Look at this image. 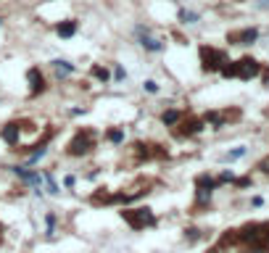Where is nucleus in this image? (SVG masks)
Wrapping results in <instances>:
<instances>
[{
    "mask_svg": "<svg viewBox=\"0 0 269 253\" xmlns=\"http://www.w3.org/2000/svg\"><path fill=\"white\" fill-rule=\"evenodd\" d=\"M227 248H235L238 253H269V222H248L227 229L217 240V245L208 248V253H222Z\"/></svg>",
    "mask_w": 269,
    "mask_h": 253,
    "instance_id": "nucleus-1",
    "label": "nucleus"
},
{
    "mask_svg": "<svg viewBox=\"0 0 269 253\" xmlns=\"http://www.w3.org/2000/svg\"><path fill=\"white\" fill-rule=\"evenodd\" d=\"M153 185H156L153 177H140V179H135L132 187L119 190V193H109L106 187H98L90 195V206H127V203H132L137 198H143L145 193H150Z\"/></svg>",
    "mask_w": 269,
    "mask_h": 253,
    "instance_id": "nucleus-2",
    "label": "nucleus"
},
{
    "mask_svg": "<svg viewBox=\"0 0 269 253\" xmlns=\"http://www.w3.org/2000/svg\"><path fill=\"white\" fill-rule=\"evenodd\" d=\"M219 74L225 79H243V82H248V79H256L261 74V64L251 58V55H243L238 61H227L219 69Z\"/></svg>",
    "mask_w": 269,
    "mask_h": 253,
    "instance_id": "nucleus-3",
    "label": "nucleus"
},
{
    "mask_svg": "<svg viewBox=\"0 0 269 253\" xmlns=\"http://www.w3.org/2000/svg\"><path fill=\"white\" fill-rule=\"evenodd\" d=\"M98 132L92 130V126H82V130H77V135L69 140L66 145V156L72 158H82V156H90L92 151L98 148Z\"/></svg>",
    "mask_w": 269,
    "mask_h": 253,
    "instance_id": "nucleus-4",
    "label": "nucleus"
},
{
    "mask_svg": "<svg viewBox=\"0 0 269 253\" xmlns=\"http://www.w3.org/2000/svg\"><path fill=\"white\" fill-rule=\"evenodd\" d=\"M119 214H122V219L135 229V232H140V229H150V227L158 224L153 209H148V206H137V209H122Z\"/></svg>",
    "mask_w": 269,
    "mask_h": 253,
    "instance_id": "nucleus-5",
    "label": "nucleus"
},
{
    "mask_svg": "<svg viewBox=\"0 0 269 253\" xmlns=\"http://www.w3.org/2000/svg\"><path fill=\"white\" fill-rule=\"evenodd\" d=\"M130 153L135 158V164H145V161H161V158H169V151L158 143H143V140H135L130 145Z\"/></svg>",
    "mask_w": 269,
    "mask_h": 253,
    "instance_id": "nucleus-6",
    "label": "nucleus"
},
{
    "mask_svg": "<svg viewBox=\"0 0 269 253\" xmlns=\"http://www.w3.org/2000/svg\"><path fill=\"white\" fill-rule=\"evenodd\" d=\"M217 190V179L211 174H198L195 177V203L190 214H201L203 209H208V201H211V193Z\"/></svg>",
    "mask_w": 269,
    "mask_h": 253,
    "instance_id": "nucleus-7",
    "label": "nucleus"
},
{
    "mask_svg": "<svg viewBox=\"0 0 269 253\" xmlns=\"http://www.w3.org/2000/svg\"><path fill=\"white\" fill-rule=\"evenodd\" d=\"M203 116H195V113H182L177 124H172V135L177 140H188V137H195L203 130Z\"/></svg>",
    "mask_w": 269,
    "mask_h": 253,
    "instance_id": "nucleus-8",
    "label": "nucleus"
},
{
    "mask_svg": "<svg viewBox=\"0 0 269 253\" xmlns=\"http://www.w3.org/2000/svg\"><path fill=\"white\" fill-rule=\"evenodd\" d=\"M198 55H201V69L208 74L219 72V69L227 64V53L219 50V48H211V45H201V48H198Z\"/></svg>",
    "mask_w": 269,
    "mask_h": 253,
    "instance_id": "nucleus-9",
    "label": "nucleus"
},
{
    "mask_svg": "<svg viewBox=\"0 0 269 253\" xmlns=\"http://www.w3.org/2000/svg\"><path fill=\"white\" fill-rule=\"evenodd\" d=\"M21 130L32 132V130H37V126H34V121H29V119H16V121H8L3 130H0V137L6 140V145H11V151L19 148V132Z\"/></svg>",
    "mask_w": 269,
    "mask_h": 253,
    "instance_id": "nucleus-10",
    "label": "nucleus"
},
{
    "mask_svg": "<svg viewBox=\"0 0 269 253\" xmlns=\"http://www.w3.org/2000/svg\"><path fill=\"white\" fill-rule=\"evenodd\" d=\"M240 116H243L240 108H222V111H206L203 113V121H208L214 130H219V126H225V124L238 121Z\"/></svg>",
    "mask_w": 269,
    "mask_h": 253,
    "instance_id": "nucleus-11",
    "label": "nucleus"
},
{
    "mask_svg": "<svg viewBox=\"0 0 269 253\" xmlns=\"http://www.w3.org/2000/svg\"><path fill=\"white\" fill-rule=\"evenodd\" d=\"M256 40H259V29H256V27H245V29L227 32V42H230V45H253Z\"/></svg>",
    "mask_w": 269,
    "mask_h": 253,
    "instance_id": "nucleus-12",
    "label": "nucleus"
},
{
    "mask_svg": "<svg viewBox=\"0 0 269 253\" xmlns=\"http://www.w3.org/2000/svg\"><path fill=\"white\" fill-rule=\"evenodd\" d=\"M27 79H29V98H37V95H42L45 90H48V85H45V74L37 66H32L27 72Z\"/></svg>",
    "mask_w": 269,
    "mask_h": 253,
    "instance_id": "nucleus-13",
    "label": "nucleus"
},
{
    "mask_svg": "<svg viewBox=\"0 0 269 253\" xmlns=\"http://www.w3.org/2000/svg\"><path fill=\"white\" fill-rule=\"evenodd\" d=\"M137 32L143 34V40H140V45H143L145 50H150V53H161V50H164V42H161V40H153V37H148V29L140 27Z\"/></svg>",
    "mask_w": 269,
    "mask_h": 253,
    "instance_id": "nucleus-14",
    "label": "nucleus"
},
{
    "mask_svg": "<svg viewBox=\"0 0 269 253\" xmlns=\"http://www.w3.org/2000/svg\"><path fill=\"white\" fill-rule=\"evenodd\" d=\"M77 32V19H66L61 24H56V34L58 37H74Z\"/></svg>",
    "mask_w": 269,
    "mask_h": 253,
    "instance_id": "nucleus-15",
    "label": "nucleus"
},
{
    "mask_svg": "<svg viewBox=\"0 0 269 253\" xmlns=\"http://www.w3.org/2000/svg\"><path fill=\"white\" fill-rule=\"evenodd\" d=\"M14 171H16V174L24 179V182H29V185H34V187H40V182H42L40 174H34V171H29V169H24V166H16Z\"/></svg>",
    "mask_w": 269,
    "mask_h": 253,
    "instance_id": "nucleus-16",
    "label": "nucleus"
},
{
    "mask_svg": "<svg viewBox=\"0 0 269 253\" xmlns=\"http://www.w3.org/2000/svg\"><path fill=\"white\" fill-rule=\"evenodd\" d=\"M185 111H177V108H169V111H164L161 113V121L167 124V126H172V124H177L180 121V116H182Z\"/></svg>",
    "mask_w": 269,
    "mask_h": 253,
    "instance_id": "nucleus-17",
    "label": "nucleus"
},
{
    "mask_svg": "<svg viewBox=\"0 0 269 253\" xmlns=\"http://www.w3.org/2000/svg\"><path fill=\"white\" fill-rule=\"evenodd\" d=\"M106 140H109V143H114V145L124 143V130H122V126H111V130L106 132Z\"/></svg>",
    "mask_w": 269,
    "mask_h": 253,
    "instance_id": "nucleus-18",
    "label": "nucleus"
},
{
    "mask_svg": "<svg viewBox=\"0 0 269 253\" xmlns=\"http://www.w3.org/2000/svg\"><path fill=\"white\" fill-rule=\"evenodd\" d=\"M90 74H92V77H95V79H100V82H103V85H106V82H109V79H111V74H109V69H106V66H100V64H95V66H92V69H90Z\"/></svg>",
    "mask_w": 269,
    "mask_h": 253,
    "instance_id": "nucleus-19",
    "label": "nucleus"
},
{
    "mask_svg": "<svg viewBox=\"0 0 269 253\" xmlns=\"http://www.w3.org/2000/svg\"><path fill=\"white\" fill-rule=\"evenodd\" d=\"M53 66H56L58 77H64V74H72V72H74V66L69 64V61H61V58H56V61H53Z\"/></svg>",
    "mask_w": 269,
    "mask_h": 253,
    "instance_id": "nucleus-20",
    "label": "nucleus"
},
{
    "mask_svg": "<svg viewBox=\"0 0 269 253\" xmlns=\"http://www.w3.org/2000/svg\"><path fill=\"white\" fill-rule=\"evenodd\" d=\"M180 21H182V24H195V21H198V14H193V11H180Z\"/></svg>",
    "mask_w": 269,
    "mask_h": 253,
    "instance_id": "nucleus-21",
    "label": "nucleus"
},
{
    "mask_svg": "<svg viewBox=\"0 0 269 253\" xmlns=\"http://www.w3.org/2000/svg\"><path fill=\"white\" fill-rule=\"evenodd\" d=\"M214 179H217V187H222V185H227V182L235 179V174H232V171H222V174L214 177Z\"/></svg>",
    "mask_w": 269,
    "mask_h": 253,
    "instance_id": "nucleus-22",
    "label": "nucleus"
},
{
    "mask_svg": "<svg viewBox=\"0 0 269 253\" xmlns=\"http://www.w3.org/2000/svg\"><path fill=\"white\" fill-rule=\"evenodd\" d=\"M240 156H245V148H235L232 153L225 156V161H235V158H240Z\"/></svg>",
    "mask_w": 269,
    "mask_h": 253,
    "instance_id": "nucleus-23",
    "label": "nucleus"
},
{
    "mask_svg": "<svg viewBox=\"0 0 269 253\" xmlns=\"http://www.w3.org/2000/svg\"><path fill=\"white\" fill-rule=\"evenodd\" d=\"M45 182H48V190L56 195L58 193V185H56V179H53V174H45Z\"/></svg>",
    "mask_w": 269,
    "mask_h": 253,
    "instance_id": "nucleus-24",
    "label": "nucleus"
},
{
    "mask_svg": "<svg viewBox=\"0 0 269 253\" xmlns=\"http://www.w3.org/2000/svg\"><path fill=\"white\" fill-rule=\"evenodd\" d=\"M145 90H148V93H158V85L153 82V79H148V82H145Z\"/></svg>",
    "mask_w": 269,
    "mask_h": 253,
    "instance_id": "nucleus-25",
    "label": "nucleus"
},
{
    "mask_svg": "<svg viewBox=\"0 0 269 253\" xmlns=\"http://www.w3.org/2000/svg\"><path fill=\"white\" fill-rule=\"evenodd\" d=\"M127 74H124V69L122 66H116V72H114V79H116V82H119V79H124Z\"/></svg>",
    "mask_w": 269,
    "mask_h": 253,
    "instance_id": "nucleus-26",
    "label": "nucleus"
},
{
    "mask_svg": "<svg viewBox=\"0 0 269 253\" xmlns=\"http://www.w3.org/2000/svg\"><path fill=\"white\" fill-rule=\"evenodd\" d=\"M188 240H198V237H201V229H188Z\"/></svg>",
    "mask_w": 269,
    "mask_h": 253,
    "instance_id": "nucleus-27",
    "label": "nucleus"
},
{
    "mask_svg": "<svg viewBox=\"0 0 269 253\" xmlns=\"http://www.w3.org/2000/svg\"><path fill=\"white\" fill-rule=\"evenodd\" d=\"M74 182H77V179H74V177H72V174H69V177H66V179H64V185H66V187H74Z\"/></svg>",
    "mask_w": 269,
    "mask_h": 253,
    "instance_id": "nucleus-28",
    "label": "nucleus"
},
{
    "mask_svg": "<svg viewBox=\"0 0 269 253\" xmlns=\"http://www.w3.org/2000/svg\"><path fill=\"white\" fill-rule=\"evenodd\" d=\"M3 237H6V232H3V224H0V243H3Z\"/></svg>",
    "mask_w": 269,
    "mask_h": 253,
    "instance_id": "nucleus-29",
    "label": "nucleus"
},
{
    "mask_svg": "<svg viewBox=\"0 0 269 253\" xmlns=\"http://www.w3.org/2000/svg\"><path fill=\"white\" fill-rule=\"evenodd\" d=\"M0 24H3V19H0Z\"/></svg>",
    "mask_w": 269,
    "mask_h": 253,
    "instance_id": "nucleus-30",
    "label": "nucleus"
}]
</instances>
